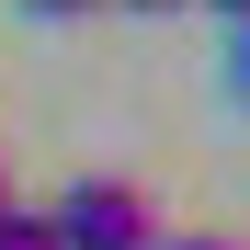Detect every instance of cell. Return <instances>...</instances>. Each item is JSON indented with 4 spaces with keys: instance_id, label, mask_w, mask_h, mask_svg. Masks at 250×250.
Returning <instances> with one entry per match:
<instances>
[{
    "instance_id": "cell-1",
    "label": "cell",
    "mask_w": 250,
    "mask_h": 250,
    "mask_svg": "<svg viewBox=\"0 0 250 250\" xmlns=\"http://www.w3.org/2000/svg\"><path fill=\"white\" fill-rule=\"evenodd\" d=\"M46 228H57V250H159V205H148L137 182L91 171V182H68V193L46 205Z\"/></svg>"
},
{
    "instance_id": "cell-2",
    "label": "cell",
    "mask_w": 250,
    "mask_h": 250,
    "mask_svg": "<svg viewBox=\"0 0 250 250\" xmlns=\"http://www.w3.org/2000/svg\"><path fill=\"white\" fill-rule=\"evenodd\" d=\"M0 250H57V228H46V205H0Z\"/></svg>"
},
{
    "instance_id": "cell-3",
    "label": "cell",
    "mask_w": 250,
    "mask_h": 250,
    "mask_svg": "<svg viewBox=\"0 0 250 250\" xmlns=\"http://www.w3.org/2000/svg\"><path fill=\"white\" fill-rule=\"evenodd\" d=\"M228 91H239V103H250V23H239V34H228Z\"/></svg>"
},
{
    "instance_id": "cell-4",
    "label": "cell",
    "mask_w": 250,
    "mask_h": 250,
    "mask_svg": "<svg viewBox=\"0 0 250 250\" xmlns=\"http://www.w3.org/2000/svg\"><path fill=\"white\" fill-rule=\"evenodd\" d=\"M23 12H46V23H68V12H91V0H23Z\"/></svg>"
},
{
    "instance_id": "cell-5",
    "label": "cell",
    "mask_w": 250,
    "mask_h": 250,
    "mask_svg": "<svg viewBox=\"0 0 250 250\" xmlns=\"http://www.w3.org/2000/svg\"><path fill=\"white\" fill-rule=\"evenodd\" d=\"M159 250H239V239H205V228H193V239H159Z\"/></svg>"
},
{
    "instance_id": "cell-6",
    "label": "cell",
    "mask_w": 250,
    "mask_h": 250,
    "mask_svg": "<svg viewBox=\"0 0 250 250\" xmlns=\"http://www.w3.org/2000/svg\"><path fill=\"white\" fill-rule=\"evenodd\" d=\"M114 12H182V0H114Z\"/></svg>"
},
{
    "instance_id": "cell-7",
    "label": "cell",
    "mask_w": 250,
    "mask_h": 250,
    "mask_svg": "<svg viewBox=\"0 0 250 250\" xmlns=\"http://www.w3.org/2000/svg\"><path fill=\"white\" fill-rule=\"evenodd\" d=\"M205 12H228V23H250V0H205Z\"/></svg>"
},
{
    "instance_id": "cell-8",
    "label": "cell",
    "mask_w": 250,
    "mask_h": 250,
    "mask_svg": "<svg viewBox=\"0 0 250 250\" xmlns=\"http://www.w3.org/2000/svg\"><path fill=\"white\" fill-rule=\"evenodd\" d=\"M0 205H12V171H0Z\"/></svg>"
}]
</instances>
